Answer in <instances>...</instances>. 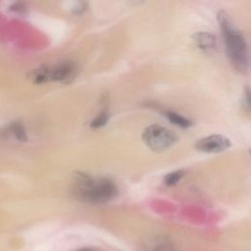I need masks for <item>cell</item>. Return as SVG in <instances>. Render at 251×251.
<instances>
[{"label":"cell","mask_w":251,"mask_h":251,"mask_svg":"<svg viewBox=\"0 0 251 251\" xmlns=\"http://www.w3.org/2000/svg\"><path fill=\"white\" fill-rule=\"evenodd\" d=\"M218 21L222 29L226 53L231 63L239 71H246L249 63V53L241 30L224 11L219 12Z\"/></svg>","instance_id":"obj_2"},{"label":"cell","mask_w":251,"mask_h":251,"mask_svg":"<svg viewBox=\"0 0 251 251\" xmlns=\"http://www.w3.org/2000/svg\"><path fill=\"white\" fill-rule=\"evenodd\" d=\"M109 118H110L109 113H108L107 111H103V112H101L100 114H98V115L92 120V122H91V124H90V126H91L92 128H99V127H102V126H104L107 124Z\"/></svg>","instance_id":"obj_11"},{"label":"cell","mask_w":251,"mask_h":251,"mask_svg":"<svg viewBox=\"0 0 251 251\" xmlns=\"http://www.w3.org/2000/svg\"><path fill=\"white\" fill-rule=\"evenodd\" d=\"M75 183V196L85 203L104 204L118 195L117 185L106 177L93 178L86 174L77 173Z\"/></svg>","instance_id":"obj_1"},{"label":"cell","mask_w":251,"mask_h":251,"mask_svg":"<svg viewBox=\"0 0 251 251\" xmlns=\"http://www.w3.org/2000/svg\"><path fill=\"white\" fill-rule=\"evenodd\" d=\"M77 251H96V250L93 248H90V247H83V248L78 249Z\"/></svg>","instance_id":"obj_12"},{"label":"cell","mask_w":251,"mask_h":251,"mask_svg":"<svg viewBox=\"0 0 251 251\" xmlns=\"http://www.w3.org/2000/svg\"><path fill=\"white\" fill-rule=\"evenodd\" d=\"M10 131L12 132L13 136L20 142H26L28 139L25 126L20 121L13 122L10 125Z\"/></svg>","instance_id":"obj_9"},{"label":"cell","mask_w":251,"mask_h":251,"mask_svg":"<svg viewBox=\"0 0 251 251\" xmlns=\"http://www.w3.org/2000/svg\"><path fill=\"white\" fill-rule=\"evenodd\" d=\"M193 39L204 52H210L216 47V37L209 32H197L193 35Z\"/></svg>","instance_id":"obj_7"},{"label":"cell","mask_w":251,"mask_h":251,"mask_svg":"<svg viewBox=\"0 0 251 251\" xmlns=\"http://www.w3.org/2000/svg\"><path fill=\"white\" fill-rule=\"evenodd\" d=\"M142 140L148 148L162 152L177 142V136L169 128L160 125H150L142 132Z\"/></svg>","instance_id":"obj_3"},{"label":"cell","mask_w":251,"mask_h":251,"mask_svg":"<svg viewBox=\"0 0 251 251\" xmlns=\"http://www.w3.org/2000/svg\"><path fill=\"white\" fill-rule=\"evenodd\" d=\"M164 116H166V118L169 120L170 123L182 127V128H187L191 126V121L176 112L173 111H165L164 112Z\"/></svg>","instance_id":"obj_8"},{"label":"cell","mask_w":251,"mask_h":251,"mask_svg":"<svg viewBox=\"0 0 251 251\" xmlns=\"http://www.w3.org/2000/svg\"><path fill=\"white\" fill-rule=\"evenodd\" d=\"M144 246L148 251H176L174 242L163 235H157L147 239Z\"/></svg>","instance_id":"obj_6"},{"label":"cell","mask_w":251,"mask_h":251,"mask_svg":"<svg viewBox=\"0 0 251 251\" xmlns=\"http://www.w3.org/2000/svg\"><path fill=\"white\" fill-rule=\"evenodd\" d=\"M76 68L72 62H63L54 67H46L47 81L70 82L75 75Z\"/></svg>","instance_id":"obj_5"},{"label":"cell","mask_w":251,"mask_h":251,"mask_svg":"<svg viewBox=\"0 0 251 251\" xmlns=\"http://www.w3.org/2000/svg\"><path fill=\"white\" fill-rule=\"evenodd\" d=\"M184 175H185V171L184 170H177V171L171 172L168 175H166V176L164 177V182L168 186L175 185L184 176Z\"/></svg>","instance_id":"obj_10"},{"label":"cell","mask_w":251,"mask_h":251,"mask_svg":"<svg viewBox=\"0 0 251 251\" xmlns=\"http://www.w3.org/2000/svg\"><path fill=\"white\" fill-rule=\"evenodd\" d=\"M230 147V140L221 134H213L200 138L195 143V149L205 153H219Z\"/></svg>","instance_id":"obj_4"}]
</instances>
